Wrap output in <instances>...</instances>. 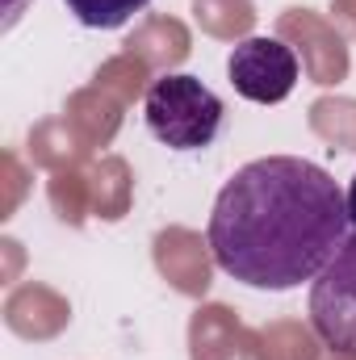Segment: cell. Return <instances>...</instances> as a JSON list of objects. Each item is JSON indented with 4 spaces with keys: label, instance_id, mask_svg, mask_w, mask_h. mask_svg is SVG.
Listing matches in <instances>:
<instances>
[{
    "label": "cell",
    "instance_id": "cell-3",
    "mask_svg": "<svg viewBox=\"0 0 356 360\" xmlns=\"http://www.w3.org/2000/svg\"><path fill=\"white\" fill-rule=\"evenodd\" d=\"M310 327L327 352L356 360V235L310 281Z\"/></svg>",
    "mask_w": 356,
    "mask_h": 360
},
{
    "label": "cell",
    "instance_id": "cell-2",
    "mask_svg": "<svg viewBox=\"0 0 356 360\" xmlns=\"http://www.w3.org/2000/svg\"><path fill=\"white\" fill-rule=\"evenodd\" d=\"M147 130L172 151H205L222 130V101L197 76H160L143 101Z\"/></svg>",
    "mask_w": 356,
    "mask_h": 360
},
{
    "label": "cell",
    "instance_id": "cell-5",
    "mask_svg": "<svg viewBox=\"0 0 356 360\" xmlns=\"http://www.w3.org/2000/svg\"><path fill=\"white\" fill-rule=\"evenodd\" d=\"M68 4V13L80 21V25H89V30H117V25H126L134 13H143L151 0H63Z\"/></svg>",
    "mask_w": 356,
    "mask_h": 360
},
{
    "label": "cell",
    "instance_id": "cell-6",
    "mask_svg": "<svg viewBox=\"0 0 356 360\" xmlns=\"http://www.w3.org/2000/svg\"><path fill=\"white\" fill-rule=\"evenodd\" d=\"M348 222H352V235H356V176H352V184H348Z\"/></svg>",
    "mask_w": 356,
    "mask_h": 360
},
{
    "label": "cell",
    "instance_id": "cell-4",
    "mask_svg": "<svg viewBox=\"0 0 356 360\" xmlns=\"http://www.w3.org/2000/svg\"><path fill=\"white\" fill-rule=\"evenodd\" d=\"M227 76L235 92L243 101H256V105H281L289 92L298 89V55L293 46H285L281 38H243L231 59H227Z\"/></svg>",
    "mask_w": 356,
    "mask_h": 360
},
{
    "label": "cell",
    "instance_id": "cell-1",
    "mask_svg": "<svg viewBox=\"0 0 356 360\" xmlns=\"http://www.w3.org/2000/svg\"><path fill=\"white\" fill-rule=\"evenodd\" d=\"M205 235L231 281L285 293L314 281L352 235L348 197L302 155H265L218 188Z\"/></svg>",
    "mask_w": 356,
    "mask_h": 360
}]
</instances>
